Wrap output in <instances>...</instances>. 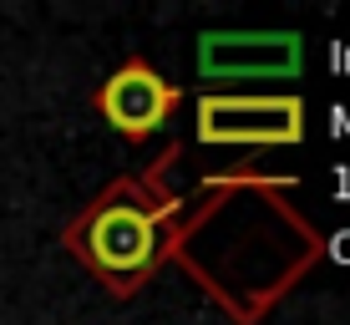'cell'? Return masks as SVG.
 Returning <instances> with one entry per match:
<instances>
[{"instance_id": "cell-4", "label": "cell", "mask_w": 350, "mask_h": 325, "mask_svg": "<svg viewBox=\"0 0 350 325\" xmlns=\"http://www.w3.org/2000/svg\"><path fill=\"white\" fill-rule=\"evenodd\" d=\"M305 66L299 31H203L198 77L203 81H289Z\"/></svg>"}, {"instance_id": "cell-3", "label": "cell", "mask_w": 350, "mask_h": 325, "mask_svg": "<svg viewBox=\"0 0 350 325\" xmlns=\"http://www.w3.org/2000/svg\"><path fill=\"white\" fill-rule=\"evenodd\" d=\"M305 102L295 92H203L198 142L203 148H295L305 142Z\"/></svg>"}, {"instance_id": "cell-5", "label": "cell", "mask_w": 350, "mask_h": 325, "mask_svg": "<svg viewBox=\"0 0 350 325\" xmlns=\"http://www.w3.org/2000/svg\"><path fill=\"white\" fill-rule=\"evenodd\" d=\"M92 102H96V112L107 117L112 132H122L127 142H148L152 132L167 127V117H173L178 102H183V92H178L152 62L127 56V62L96 87Z\"/></svg>"}, {"instance_id": "cell-2", "label": "cell", "mask_w": 350, "mask_h": 325, "mask_svg": "<svg viewBox=\"0 0 350 325\" xmlns=\"http://www.w3.org/2000/svg\"><path fill=\"white\" fill-rule=\"evenodd\" d=\"M178 158H183V148L167 142V153H158L132 178H112L62 229L66 255L87 264L112 300H132L163 270V234L188 213V194L167 188V173L178 168Z\"/></svg>"}, {"instance_id": "cell-1", "label": "cell", "mask_w": 350, "mask_h": 325, "mask_svg": "<svg viewBox=\"0 0 350 325\" xmlns=\"http://www.w3.org/2000/svg\"><path fill=\"white\" fill-rule=\"evenodd\" d=\"M295 188V178H264L249 168L203 178L188 213L163 234V264H183L234 325H259L330 249L320 229L284 203Z\"/></svg>"}]
</instances>
